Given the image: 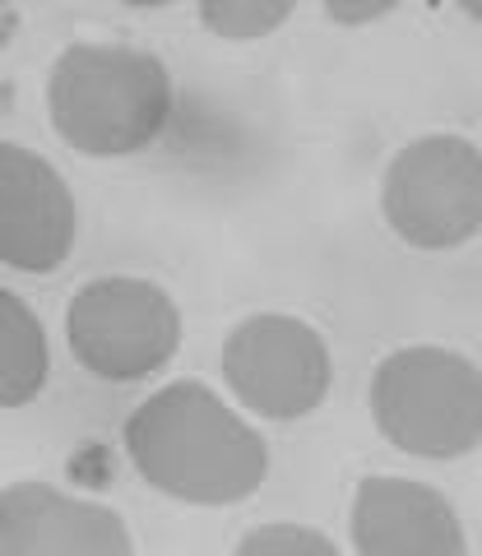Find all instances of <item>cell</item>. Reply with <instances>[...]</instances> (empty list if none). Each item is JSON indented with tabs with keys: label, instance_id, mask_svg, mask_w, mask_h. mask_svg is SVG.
<instances>
[{
	"label": "cell",
	"instance_id": "1",
	"mask_svg": "<svg viewBox=\"0 0 482 556\" xmlns=\"http://www.w3.org/2000/svg\"><path fill=\"white\" fill-rule=\"evenodd\" d=\"M120 441L135 473L186 506H237L269 473L265 437L195 376L153 390L126 417Z\"/></svg>",
	"mask_w": 482,
	"mask_h": 556
},
{
	"label": "cell",
	"instance_id": "2",
	"mask_svg": "<svg viewBox=\"0 0 482 556\" xmlns=\"http://www.w3.org/2000/svg\"><path fill=\"white\" fill-rule=\"evenodd\" d=\"M172 102L167 65L126 42H71L47 75L51 130L89 159L149 149L167 130Z\"/></svg>",
	"mask_w": 482,
	"mask_h": 556
},
{
	"label": "cell",
	"instance_id": "3",
	"mask_svg": "<svg viewBox=\"0 0 482 556\" xmlns=\"http://www.w3.org/2000/svg\"><path fill=\"white\" fill-rule=\"evenodd\" d=\"M371 422L413 459H464L482 445V371L441 343H408L376 362Z\"/></svg>",
	"mask_w": 482,
	"mask_h": 556
},
{
	"label": "cell",
	"instance_id": "4",
	"mask_svg": "<svg viewBox=\"0 0 482 556\" xmlns=\"http://www.w3.org/2000/svg\"><path fill=\"white\" fill-rule=\"evenodd\" d=\"M381 214L413 251H455L482 232V149L464 135H422L381 172Z\"/></svg>",
	"mask_w": 482,
	"mask_h": 556
},
{
	"label": "cell",
	"instance_id": "5",
	"mask_svg": "<svg viewBox=\"0 0 482 556\" xmlns=\"http://www.w3.org/2000/svg\"><path fill=\"white\" fill-rule=\"evenodd\" d=\"M65 343L98 380L126 386L163 371L181 348V311L149 278L107 274L84 283L65 306Z\"/></svg>",
	"mask_w": 482,
	"mask_h": 556
},
{
	"label": "cell",
	"instance_id": "6",
	"mask_svg": "<svg viewBox=\"0 0 482 556\" xmlns=\"http://www.w3.org/2000/svg\"><path fill=\"white\" fill-rule=\"evenodd\" d=\"M223 380L246 413L265 422H297L330 394V343L297 316L261 311L237 320L223 339Z\"/></svg>",
	"mask_w": 482,
	"mask_h": 556
},
{
	"label": "cell",
	"instance_id": "7",
	"mask_svg": "<svg viewBox=\"0 0 482 556\" xmlns=\"http://www.w3.org/2000/svg\"><path fill=\"white\" fill-rule=\"evenodd\" d=\"M75 190L14 139H0V265L20 274H51L75 251Z\"/></svg>",
	"mask_w": 482,
	"mask_h": 556
},
{
	"label": "cell",
	"instance_id": "8",
	"mask_svg": "<svg viewBox=\"0 0 482 556\" xmlns=\"http://www.w3.org/2000/svg\"><path fill=\"white\" fill-rule=\"evenodd\" d=\"M0 556H135V538L102 501L10 482L0 486Z\"/></svg>",
	"mask_w": 482,
	"mask_h": 556
},
{
	"label": "cell",
	"instance_id": "9",
	"mask_svg": "<svg viewBox=\"0 0 482 556\" xmlns=\"http://www.w3.org/2000/svg\"><path fill=\"white\" fill-rule=\"evenodd\" d=\"M348 533L357 556H464L459 510L418 478L371 473L353 486Z\"/></svg>",
	"mask_w": 482,
	"mask_h": 556
},
{
	"label": "cell",
	"instance_id": "10",
	"mask_svg": "<svg viewBox=\"0 0 482 556\" xmlns=\"http://www.w3.org/2000/svg\"><path fill=\"white\" fill-rule=\"evenodd\" d=\"M51 376L47 329L20 292L0 288V408H24Z\"/></svg>",
	"mask_w": 482,
	"mask_h": 556
},
{
	"label": "cell",
	"instance_id": "11",
	"mask_svg": "<svg viewBox=\"0 0 482 556\" xmlns=\"http://www.w3.org/2000/svg\"><path fill=\"white\" fill-rule=\"evenodd\" d=\"M292 0H200V28H210L214 38L228 42H255L269 38L292 20Z\"/></svg>",
	"mask_w": 482,
	"mask_h": 556
},
{
	"label": "cell",
	"instance_id": "12",
	"mask_svg": "<svg viewBox=\"0 0 482 556\" xmlns=\"http://www.w3.org/2000/svg\"><path fill=\"white\" fill-rule=\"evenodd\" d=\"M232 556H343V552L334 547V538H325L320 529L279 519V525H255L232 547Z\"/></svg>",
	"mask_w": 482,
	"mask_h": 556
},
{
	"label": "cell",
	"instance_id": "13",
	"mask_svg": "<svg viewBox=\"0 0 482 556\" xmlns=\"http://www.w3.org/2000/svg\"><path fill=\"white\" fill-rule=\"evenodd\" d=\"M399 10L394 0H325V14H330L334 24H371V20H390V14Z\"/></svg>",
	"mask_w": 482,
	"mask_h": 556
},
{
	"label": "cell",
	"instance_id": "14",
	"mask_svg": "<svg viewBox=\"0 0 482 556\" xmlns=\"http://www.w3.org/2000/svg\"><path fill=\"white\" fill-rule=\"evenodd\" d=\"M20 24H24V14H20V10H14V5H0V47H10V42H14Z\"/></svg>",
	"mask_w": 482,
	"mask_h": 556
},
{
	"label": "cell",
	"instance_id": "15",
	"mask_svg": "<svg viewBox=\"0 0 482 556\" xmlns=\"http://www.w3.org/2000/svg\"><path fill=\"white\" fill-rule=\"evenodd\" d=\"M464 14H469V20H478L482 24V0H464V5H459Z\"/></svg>",
	"mask_w": 482,
	"mask_h": 556
}]
</instances>
